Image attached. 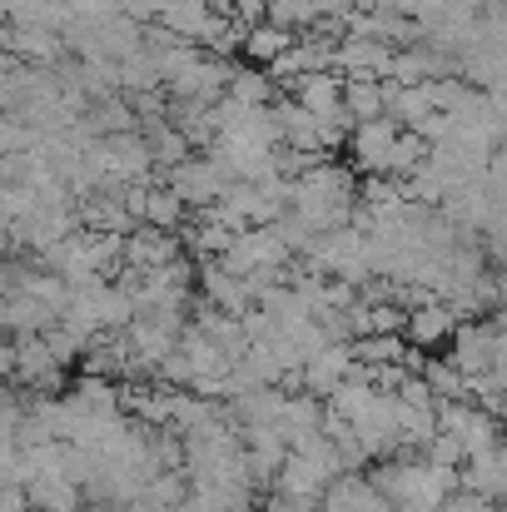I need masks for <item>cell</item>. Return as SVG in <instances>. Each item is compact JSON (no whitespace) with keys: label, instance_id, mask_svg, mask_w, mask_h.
I'll use <instances>...</instances> for the list:
<instances>
[{"label":"cell","instance_id":"1","mask_svg":"<svg viewBox=\"0 0 507 512\" xmlns=\"http://www.w3.org/2000/svg\"><path fill=\"white\" fill-rule=\"evenodd\" d=\"M398 135H403V125H398L393 115H378V120L353 125V135H348L343 150H348V160L363 174H388V155H393Z\"/></svg>","mask_w":507,"mask_h":512},{"label":"cell","instance_id":"2","mask_svg":"<svg viewBox=\"0 0 507 512\" xmlns=\"http://www.w3.org/2000/svg\"><path fill=\"white\" fill-rule=\"evenodd\" d=\"M165 179L174 184V194H179L189 209H214V204L224 199V189L234 184V179L219 170L209 155H194V160H184V165H179V170H169Z\"/></svg>","mask_w":507,"mask_h":512},{"label":"cell","instance_id":"3","mask_svg":"<svg viewBox=\"0 0 507 512\" xmlns=\"http://www.w3.org/2000/svg\"><path fill=\"white\" fill-rule=\"evenodd\" d=\"M393 50L388 40H373V35H348L334 55V70H343V80H388V65H393Z\"/></svg>","mask_w":507,"mask_h":512},{"label":"cell","instance_id":"4","mask_svg":"<svg viewBox=\"0 0 507 512\" xmlns=\"http://www.w3.org/2000/svg\"><path fill=\"white\" fill-rule=\"evenodd\" d=\"M184 254V239L174 234V229H155V224H140L135 234H130V244H125V269H135V274H155V269H165Z\"/></svg>","mask_w":507,"mask_h":512},{"label":"cell","instance_id":"5","mask_svg":"<svg viewBox=\"0 0 507 512\" xmlns=\"http://www.w3.org/2000/svg\"><path fill=\"white\" fill-rule=\"evenodd\" d=\"M498 324L493 319H468V324H458V334L448 343V358L473 378V373H488L493 368V348H498Z\"/></svg>","mask_w":507,"mask_h":512},{"label":"cell","instance_id":"6","mask_svg":"<svg viewBox=\"0 0 507 512\" xmlns=\"http://www.w3.org/2000/svg\"><path fill=\"white\" fill-rule=\"evenodd\" d=\"M274 115H279V130H284V145H294V150H309V155H334L329 150V140H324V120L299 100V95H279L274 100Z\"/></svg>","mask_w":507,"mask_h":512},{"label":"cell","instance_id":"7","mask_svg":"<svg viewBox=\"0 0 507 512\" xmlns=\"http://www.w3.org/2000/svg\"><path fill=\"white\" fill-rule=\"evenodd\" d=\"M353 363H358L353 343H329V348H319V353L304 363V388H309L314 398L329 403L338 388H343V378L353 373Z\"/></svg>","mask_w":507,"mask_h":512},{"label":"cell","instance_id":"8","mask_svg":"<svg viewBox=\"0 0 507 512\" xmlns=\"http://www.w3.org/2000/svg\"><path fill=\"white\" fill-rule=\"evenodd\" d=\"M388 498L378 493V483L368 473H338L324 488V512H383Z\"/></svg>","mask_w":507,"mask_h":512},{"label":"cell","instance_id":"9","mask_svg":"<svg viewBox=\"0 0 507 512\" xmlns=\"http://www.w3.org/2000/svg\"><path fill=\"white\" fill-rule=\"evenodd\" d=\"M383 90H388V115H393L403 130H423V125L438 115L433 80H428V85H398V80H383Z\"/></svg>","mask_w":507,"mask_h":512},{"label":"cell","instance_id":"10","mask_svg":"<svg viewBox=\"0 0 507 512\" xmlns=\"http://www.w3.org/2000/svg\"><path fill=\"white\" fill-rule=\"evenodd\" d=\"M458 334V314L448 309V299H433V304H423V309H413L408 314V343H418V348H438V343H453Z\"/></svg>","mask_w":507,"mask_h":512},{"label":"cell","instance_id":"11","mask_svg":"<svg viewBox=\"0 0 507 512\" xmlns=\"http://www.w3.org/2000/svg\"><path fill=\"white\" fill-rule=\"evenodd\" d=\"M85 488L80 483H70L65 473H40L35 483H30V508L35 512H80L85 508Z\"/></svg>","mask_w":507,"mask_h":512},{"label":"cell","instance_id":"12","mask_svg":"<svg viewBox=\"0 0 507 512\" xmlns=\"http://www.w3.org/2000/svg\"><path fill=\"white\" fill-rule=\"evenodd\" d=\"M324 488H329V478L304 453H289L284 468H279V478H274V493L279 498H324Z\"/></svg>","mask_w":507,"mask_h":512},{"label":"cell","instance_id":"13","mask_svg":"<svg viewBox=\"0 0 507 512\" xmlns=\"http://www.w3.org/2000/svg\"><path fill=\"white\" fill-rule=\"evenodd\" d=\"M299 45V30L294 25H279V20H259L254 30H249V40H244V55L254 60V65H274L284 50H294Z\"/></svg>","mask_w":507,"mask_h":512},{"label":"cell","instance_id":"14","mask_svg":"<svg viewBox=\"0 0 507 512\" xmlns=\"http://www.w3.org/2000/svg\"><path fill=\"white\" fill-rule=\"evenodd\" d=\"M274 90H279V80L264 65H234V75H229V95L239 105H274Z\"/></svg>","mask_w":507,"mask_h":512},{"label":"cell","instance_id":"15","mask_svg":"<svg viewBox=\"0 0 507 512\" xmlns=\"http://www.w3.org/2000/svg\"><path fill=\"white\" fill-rule=\"evenodd\" d=\"M428 160H433V140H428L423 130H403V135H398V145H393V155H388V174L408 179V174L423 170Z\"/></svg>","mask_w":507,"mask_h":512},{"label":"cell","instance_id":"16","mask_svg":"<svg viewBox=\"0 0 507 512\" xmlns=\"http://www.w3.org/2000/svg\"><path fill=\"white\" fill-rule=\"evenodd\" d=\"M343 105H348V115L363 125V120H378V115H388V90H383V80H348V90H343Z\"/></svg>","mask_w":507,"mask_h":512},{"label":"cell","instance_id":"17","mask_svg":"<svg viewBox=\"0 0 507 512\" xmlns=\"http://www.w3.org/2000/svg\"><path fill=\"white\" fill-rule=\"evenodd\" d=\"M184 214H189V204L174 194V184H169V179L165 184L155 179V189H150V209H145V224H155V229H174V234H179V229L189 224Z\"/></svg>","mask_w":507,"mask_h":512},{"label":"cell","instance_id":"18","mask_svg":"<svg viewBox=\"0 0 507 512\" xmlns=\"http://www.w3.org/2000/svg\"><path fill=\"white\" fill-rule=\"evenodd\" d=\"M150 150H155V165L160 170H179L184 160H194V140L179 130V125H160V130H150Z\"/></svg>","mask_w":507,"mask_h":512},{"label":"cell","instance_id":"19","mask_svg":"<svg viewBox=\"0 0 507 512\" xmlns=\"http://www.w3.org/2000/svg\"><path fill=\"white\" fill-rule=\"evenodd\" d=\"M353 353H358V363H403L408 334H363V339H353Z\"/></svg>","mask_w":507,"mask_h":512},{"label":"cell","instance_id":"20","mask_svg":"<svg viewBox=\"0 0 507 512\" xmlns=\"http://www.w3.org/2000/svg\"><path fill=\"white\" fill-rule=\"evenodd\" d=\"M423 453H428V463H438V468H463V463H468V443H463L458 433H443V428H438V438H433Z\"/></svg>","mask_w":507,"mask_h":512},{"label":"cell","instance_id":"21","mask_svg":"<svg viewBox=\"0 0 507 512\" xmlns=\"http://www.w3.org/2000/svg\"><path fill=\"white\" fill-rule=\"evenodd\" d=\"M443 512H507L498 498H488V493H473V488H458L448 503H443Z\"/></svg>","mask_w":507,"mask_h":512},{"label":"cell","instance_id":"22","mask_svg":"<svg viewBox=\"0 0 507 512\" xmlns=\"http://www.w3.org/2000/svg\"><path fill=\"white\" fill-rule=\"evenodd\" d=\"M0 512H30V488H25V483H5Z\"/></svg>","mask_w":507,"mask_h":512},{"label":"cell","instance_id":"23","mask_svg":"<svg viewBox=\"0 0 507 512\" xmlns=\"http://www.w3.org/2000/svg\"><path fill=\"white\" fill-rule=\"evenodd\" d=\"M458 5H473V10H483V5H488V0H458Z\"/></svg>","mask_w":507,"mask_h":512}]
</instances>
